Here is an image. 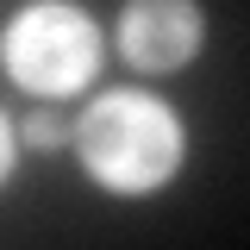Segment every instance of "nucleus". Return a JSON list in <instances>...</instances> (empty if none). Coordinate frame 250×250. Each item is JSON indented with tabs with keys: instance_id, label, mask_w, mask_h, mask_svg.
Here are the masks:
<instances>
[{
	"instance_id": "obj_1",
	"label": "nucleus",
	"mask_w": 250,
	"mask_h": 250,
	"mask_svg": "<svg viewBox=\"0 0 250 250\" xmlns=\"http://www.w3.org/2000/svg\"><path fill=\"white\" fill-rule=\"evenodd\" d=\"M69 150L82 163L100 194L113 200H150L188 169V119L175 100H163L144 82H119L82 100V113L69 119Z\"/></svg>"
},
{
	"instance_id": "obj_5",
	"label": "nucleus",
	"mask_w": 250,
	"mask_h": 250,
	"mask_svg": "<svg viewBox=\"0 0 250 250\" xmlns=\"http://www.w3.org/2000/svg\"><path fill=\"white\" fill-rule=\"evenodd\" d=\"M19 156H25V144H19V113L0 106V188L19 175Z\"/></svg>"
},
{
	"instance_id": "obj_3",
	"label": "nucleus",
	"mask_w": 250,
	"mask_h": 250,
	"mask_svg": "<svg viewBox=\"0 0 250 250\" xmlns=\"http://www.w3.org/2000/svg\"><path fill=\"white\" fill-rule=\"evenodd\" d=\"M113 50L144 82L182 75L207 50V6L200 0H125L113 19Z\"/></svg>"
},
{
	"instance_id": "obj_2",
	"label": "nucleus",
	"mask_w": 250,
	"mask_h": 250,
	"mask_svg": "<svg viewBox=\"0 0 250 250\" xmlns=\"http://www.w3.org/2000/svg\"><path fill=\"white\" fill-rule=\"evenodd\" d=\"M106 25L82 0H19L0 19V75L25 100H75L100 82Z\"/></svg>"
},
{
	"instance_id": "obj_4",
	"label": "nucleus",
	"mask_w": 250,
	"mask_h": 250,
	"mask_svg": "<svg viewBox=\"0 0 250 250\" xmlns=\"http://www.w3.org/2000/svg\"><path fill=\"white\" fill-rule=\"evenodd\" d=\"M19 144H25V150H38V156L69 150V113H62L57 100H31L25 119H19Z\"/></svg>"
}]
</instances>
